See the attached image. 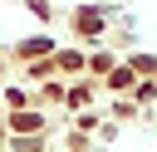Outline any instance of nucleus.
Masks as SVG:
<instances>
[{"label": "nucleus", "mask_w": 157, "mask_h": 152, "mask_svg": "<svg viewBox=\"0 0 157 152\" xmlns=\"http://www.w3.org/2000/svg\"><path fill=\"white\" fill-rule=\"evenodd\" d=\"M15 127H20V132H34V127H39V118H34V113H20V118H15Z\"/></svg>", "instance_id": "obj_1"}]
</instances>
